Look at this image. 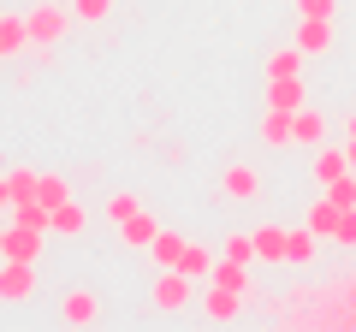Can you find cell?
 Returning a JSON list of instances; mask_svg holds the SVG:
<instances>
[{
  "label": "cell",
  "mask_w": 356,
  "mask_h": 332,
  "mask_svg": "<svg viewBox=\"0 0 356 332\" xmlns=\"http://www.w3.org/2000/svg\"><path fill=\"white\" fill-rule=\"evenodd\" d=\"M191 297H196V279H191V273H184V267H161L149 303L161 308V315H178V308H191Z\"/></svg>",
  "instance_id": "6da1fadb"
},
{
  "label": "cell",
  "mask_w": 356,
  "mask_h": 332,
  "mask_svg": "<svg viewBox=\"0 0 356 332\" xmlns=\"http://www.w3.org/2000/svg\"><path fill=\"white\" fill-rule=\"evenodd\" d=\"M30 24V42H60L65 30H72V6H54V0H42L36 13H24Z\"/></svg>",
  "instance_id": "7a4b0ae2"
},
{
  "label": "cell",
  "mask_w": 356,
  "mask_h": 332,
  "mask_svg": "<svg viewBox=\"0 0 356 332\" xmlns=\"http://www.w3.org/2000/svg\"><path fill=\"white\" fill-rule=\"evenodd\" d=\"M30 291H36V261L0 256V303H24Z\"/></svg>",
  "instance_id": "3957f363"
},
{
  "label": "cell",
  "mask_w": 356,
  "mask_h": 332,
  "mask_svg": "<svg viewBox=\"0 0 356 332\" xmlns=\"http://www.w3.org/2000/svg\"><path fill=\"white\" fill-rule=\"evenodd\" d=\"M60 320L65 326H95V320H102V297L95 291H65L60 297Z\"/></svg>",
  "instance_id": "277c9868"
},
{
  "label": "cell",
  "mask_w": 356,
  "mask_h": 332,
  "mask_svg": "<svg viewBox=\"0 0 356 332\" xmlns=\"http://www.w3.org/2000/svg\"><path fill=\"white\" fill-rule=\"evenodd\" d=\"M83 226H89V208L72 202V196H65L60 208H48V231L54 238H83Z\"/></svg>",
  "instance_id": "5b68a950"
},
{
  "label": "cell",
  "mask_w": 356,
  "mask_h": 332,
  "mask_svg": "<svg viewBox=\"0 0 356 332\" xmlns=\"http://www.w3.org/2000/svg\"><path fill=\"white\" fill-rule=\"evenodd\" d=\"M220 190L232 196V202H255V196H261V179H255V166H226V172H220Z\"/></svg>",
  "instance_id": "8992f818"
},
{
  "label": "cell",
  "mask_w": 356,
  "mask_h": 332,
  "mask_svg": "<svg viewBox=\"0 0 356 332\" xmlns=\"http://www.w3.org/2000/svg\"><path fill=\"white\" fill-rule=\"evenodd\" d=\"M238 308H243V291H226V285L208 279V291H202V315L208 320H238Z\"/></svg>",
  "instance_id": "52a82bcc"
},
{
  "label": "cell",
  "mask_w": 356,
  "mask_h": 332,
  "mask_svg": "<svg viewBox=\"0 0 356 332\" xmlns=\"http://www.w3.org/2000/svg\"><path fill=\"white\" fill-rule=\"evenodd\" d=\"M30 53V24L18 13H0V60H18Z\"/></svg>",
  "instance_id": "ba28073f"
},
{
  "label": "cell",
  "mask_w": 356,
  "mask_h": 332,
  "mask_svg": "<svg viewBox=\"0 0 356 332\" xmlns=\"http://www.w3.org/2000/svg\"><path fill=\"white\" fill-rule=\"evenodd\" d=\"M291 137H297V149H321V142H327V119H321L315 107H297L291 113Z\"/></svg>",
  "instance_id": "9c48e42d"
},
{
  "label": "cell",
  "mask_w": 356,
  "mask_h": 332,
  "mask_svg": "<svg viewBox=\"0 0 356 332\" xmlns=\"http://www.w3.org/2000/svg\"><path fill=\"white\" fill-rule=\"evenodd\" d=\"M267 107H280V113H297L303 101V77H267Z\"/></svg>",
  "instance_id": "30bf717a"
},
{
  "label": "cell",
  "mask_w": 356,
  "mask_h": 332,
  "mask_svg": "<svg viewBox=\"0 0 356 332\" xmlns=\"http://www.w3.org/2000/svg\"><path fill=\"white\" fill-rule=\"evenodd\" d=\"M255 261L285 267V226H255Z\"/></svg>",
  "instance_id": "8fae6325"
},
{
  "label": "cell",
  "mask_w": 356,
  "mask_h": 332,
  "mask_svg": "<svg viewBox=\"0 0 356 332\" xmlns=\"http://www.w3.org/2000/svg\"><path fill=\"white\" fill-rule=\"evenodd\" d=\"M154 231H161V219H154L149 208H137V214H131L125 226H119V238H125L131 249H149V243H154Z\"/></svg>",
  "instance_id": "7c38bea8"
},
{
  "label": "cell",
  "mask_w": 356,
  "mask_h": 332,
  "mask_svg": "<svg viewBox=\"0 0 356 332\" xmlns=\"http://www.w3.org/2000/svg\"><path fill=\"white\" fill-rule=\"evenodd\" d=\"M297 48L303 53H327L332 48V18H303V24H297Z\"/></svg>",
  "instance_id": "4fadbf2b"
},
{
  "label": "cell",
  "mask_w": 356,
  "mask_h": 332,
  "mask_svg": "<svg viewBox=\"0 0 356 332\" xmlns=\"http://www.w3.org/2000/svg\"><path fill=\"white\" fill-rule=\"evenodd\" d=\"M184 243H191V238H184V231H154V243H149V256H154V267H178V256H184Z\"/></svg>",
  "instance_id": "5bb4252c"
},
{
  "label": "cell",
  "mask_w": 356,
  "mask_h": 332,
  "mask_svg": "<svg viewBox=\"0 0 356 332\" xmlns=\"http://www.w3.org/2000/svg\"><path fill=\"white\" fill-rule=\"evenodd\" d=\"M261 142H267V149H297V137H291V113L267 107V119H261Z\"/></svg>",
  "instance_id": "9a60e30c"
},
{
  "label": "cell",
  "mask_w": 356,
  "mask_h": 332,
  "mask_svg": "<svg viewBox=\"0 0 356 332\" xmlns=\"http://www.w3.org/2000/svg\"><path fill=\"white\" fill-rule=\"evenodd\" d=\"M315 249H321V238H315L309 226L285 231V261H291V267H309V261H315Z\"/></svg>",
  "instance_id": "2e32d148"
},
{
  "label": "cell",
  "mask_w": 356,
  "mask_h": 332,
  "mask_svg": "<svg viewBox=\"0 0 356 332\" xmlns=\"http://www.w3.org/2000/svg\"><path fill=\"white\" fill-rule=\"evenodd\" d=\"M42 238H48V231L13 226V231H6V256H13V261H36V256H42Z\"/></svg>",
  "instance_id": "e0dca14e"
},
{
  "label": "cell",
  "mask_w": 356,
  "mask_h": 332,
  "mask_svg": "<svg viewBox=\"0 0 356 332\" xmlns=\"http://www.w3.org/2000/svg\"><path fill=\"white\" fill-rule=\"evenodd\" d=\"M208 279H214V285H226V291H243V297H250V261H214V273H208Z\"/></svg>",
  "instance_id": "ac0fdd59"
},
{
  "label": "cell",
  "mask_w": 356,
  "mask_h": 332,
  "mask_svg": "<svg viewBox=\"0 0 356 332\" xmlns=\"http://www.w3.org/2000/svg\"><path fill=\"white\" fill-rule=\"evenodd\" d=\"M303 226H309V231H315V238H321V243H327V238H332V231H339V208H332V202H327V196H321V202H315V208H309V214H303Z\"/></svg>",
  "instance_id": "d6986e66"
},
{
  "label": "cell",
  "mask_w": 356,
  "mask_h": 332,
  "mask_svg": "<svg viewBox=\"0 0 356 332\" xmlns=\"http://www.w3.org/2000/svg\"><path fill=\"white\" fill-rule=\"evenodd\" d=\"M339 172H350V154H344V149H327V142H321V149H315V179L327 184V179H339Z\"/></svg>",
  "instance_id": "ffe728a7"
},
{
  "label": "cell",
  "mask_w": 356,
  "mask_h": 332,
  "mask_svg": "<svg viewBox=\"0 0 356 332\" xmlns=\"http://www.w3.org/2000/svg\"><path fill=\"white\" fill-rule=\"evenodd\" d=\"M297 72H303V48H297V42L267 53V77H297Z\"/></svg>",
  "instance_id": "44dd1931"
},
{
  "label": "cell",
  "mask_w": 356,
  "mask_h": 332,
  "mask_svg": "<svg viewBox=\"0 0 356 332\" xmlns=\"http://www.w3.org/2000/svg\"><path fill=\"white\" fill-rule=\"evenodd\" d=\"M178 267H184V273H191V279H208V273H214V256H208V249H202V243H184V256H178Z\"/></svg>",
  "instance_id": "7402d4cb"
},
{
  "label": "cell",
  "mask_w": 356,
  "mask_h": 332,
  "mask_svg": "<svg viewBox=\"0 0 356 332\" xmlns=\"http://www.w3.org/2000/svg\"><path fill=\"white\" fill-rule=\"evenodd\" d=\"M65 196H72V184H65L60 172H42V179H36V202H42V208H60Z\"/></svg>",
  "instance_id": "603a6c76"
},
{
  "label": "cell",
  "mask_w": 356,
  "mask_h": 332,
  "mask_svg": "<svg viewBox=\"0 0 356 332\" xmlns=\"http://www.w3.org/2000/svg\"><path fill=\"white\" fill-rule=\"evenodd\" d=\"M13 226H30V231H48V208L30 196V202H13Z\"/></svg>",
  "instance_id": "cb8c5ba5"
},
{
  "label": "cell",
  "mask_w": 356,
  "mask_h": 332,
  "mask_svg": "<svg viewBox=\"0 0 356 332\" xmlns=\"http://www.w3.org/2000/svg\"><path fill=\"white\" fill-rule=\"evenodd\" d=\"M327 202H332V208H356V172H339V179H327Z\"/></svg>",
  "instance_id": "d4e9b609"
},
{
  "label": "cell",
  "mask_w": 356,
  "mask_h": 332,
  "mask_svg": "<svg viewBox=\"0 0 356 332\" xmlns=\"http://www.w3.org/2000/svg\"><path fill=\"white\" fill-rule=\"evenodd\" d=\"M143 208V196H131V190H119V196H107V219H113V226H125L131 214H137Z\"/></svg>",
  "instance_id": "484cf974"
},
{
  "label": "cell",
  "mask_w": 356,
  "mask_h": 332,
  "mask_svg": "<svg viewBox=\"0 0 356 332\" xmlns=\"http://www.w3.org/2000/svg\"><path fill=\"white\" fill-rule=\"evenodd\" d=\"M6 179H13V202H30V196H36V179H42V172H30V166H13Z\"/></svg>",
  "instance_id": "4316f807"
},
{
  "label": "cell",
  "mask_w": 356,
  "mask_h": 332,
  "mask_svg": "<svg viewBox=\"0 0 356 332\" xmlns=\"http://www.w3.org/2000/svg\"><path fill=\"white\" fill-rule=\"evenodd\" d=\"M107 13H113V0H72V18H83V24H102Z\"/></svg>",
  "instance_id": "83f0119b"
},
{
  "label": "cell",
  "mask_w": 356,
  "mask_h": 332,
  "mask_svg": "<svg viewBox=\"0 0 356 332\" xmlns=\"http://www.w3.org/2000/svg\"><path fill=\"white\" fill-rule=\"evenodd\" d=\"M226 256L232 261H255V231H232V238H226Z\"/></svg>",
  "instance_id": "f1b7e54d"
},
{
  "label": "cell",
  "mask_w": 356,
  "mask_h": 332,
  "mask_svg": "<svg viewBox=\"0 0 356 332\" xmlns=\"http://www.w3.org/2000/svg\"><path fill=\"white\" fill-rule=\"evenodd\" d=\"M339 249H356V208H339V231H332Z\"/></svg>",
  "instance_id": "f546056e"
},
{
  "label": "cell",
  "mask_w": 356,
  "mask_h": 332,
  "mask_svg": "<svg viewBox=\"0 0 356 332\" xmlns=\"http://www.w3.org/2000/svg\"><path fill=\"white\" fill-rule=\"evenodd\" d=\"M303 18H339V0H297Z\"/></svg>",
  "instance_id": "4dcf8cb0"
},
{
  "label": "cell",
  "mask_w": 356,
  "mask_h": 332,
  "mask_svg": "<svg viewBox=\"0 0 356 332\" xmlns=\"http://www.w3.org/2000/svg\"><path fill=\"white\" fill-rule=\"evenodd\" d=\"M0 214H13V179L0 172Z\"/></svg>",
  "instance_id": "1f68e13d"
},
{
  "label": "cell",
  "mask_w": 356,
  "mask_h": 332,
  "mask_svg": "<svg viewBox=\"0 0 356 332\" xmlns=\"http://www.w3.org/2000/svg\"><path fill=\"white\" fill-rule=\"evenodd\" d=\"M344 137H350V142H356V113H350V119H344Z\"/></svg>",
  "instance_id": "d6a6232c"
},
{
  "label": "cell",
  "mask_w": 356,
  "mask_h": 332,
  "mask_svg": "<svg viewBox=\"0 0 356 332\" xmlns=\"http://www.w3.org/2000/svg\"><path fill=\"white\" fill-rule=\"evenodd\" d=\"M344 154H350V172H356V142H344Z\"/></svg>",
  "instance_id": "836d02e7"
},
{
  "label": "cell",
  "mask_w": 356,
  "mask_h": 332,
  "mask_svg": "<svg viewBox=\"0 0 356 332\" xmlns=\"http://www.w3.org/2000/svg\"><path fill=\"white\" fill-rule=\"evenodd\" d=\"M0 256H6V226H0Z\"/></svg>",
  "instance_id": "e575fe53"
}]
</instances>
